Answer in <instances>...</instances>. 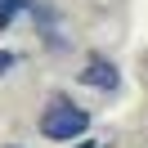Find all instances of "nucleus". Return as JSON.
Returning a JSON list of instances; mask_svg holds the SVG:
<instances>
[{"mask_svg":"<svg viewBox=\"0 0 148 148\" xmlns=\"http://www.w3.org/2000/svg\"><path fill=\"white\" fill-rule=\"evenodd\" d=\"M90 130V112L85 108H76L72 99H49V108L40 112V135L45 139H58V144H67V139H76V135H85Z\"/></svg>","mask_w":148,"mask_h":148,"instance_id":"1","label":"nucleus"},{"mask_svg":"<svg viewBox=\"0 0 148 148\" xmlns=\"http://www.w3.org/2000/svg\"><path fill=\"white\" fill-rule=\"evenodd\" d=\"M81 81L94 85V90H117L121 76H117V67H112L108 58H90V63H85V72H81Z\"/></svg>","mask_w":148,"mask_h":148,"instance_id":"2","label":"nucleus"},{"mask_svg":"<svg viewBox=\"0 0 148 148\" xmlns=\"http://www.w3.org/2000/svg\"><path fill=\"white\" fill-rule=\"evenodd\" d=\"M36 9V0H0V27H9L18 14H32Z\"/></svg>","mask_w":148,"mask_h":148,"instance_id":"3","label":"nucleus"},{"mask_svg":"<svg viewBox=\"0 0 148 148\" xmlns=\"http://www.w3.org/2000/svg\"><path fill=\"white\" fill-rule=\"evenodd\" d=\"M14 63H18V54H9V49H0V76L9 72V67H14Z\"/></svg>","mask_w":148,"mask_h":148,"instance_id":"4","label":"nucleus"},{"mask_svg":"<svg viewBox=\"0 0 148 148\" xmlns=\"http://www.w3.org/2000/svg\"><path fill=\"white\" fill-rule=\"evenodd\" d=\"M81 148H108V144H103V139H90V144H81Z\"/></svg>","mask_w":148,"mask_h":148,"instance_id":"5","label":"nucleus"}]
</instances>
